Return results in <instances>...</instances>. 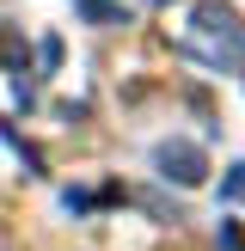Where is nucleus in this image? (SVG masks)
<instances>
[{"instance_id":"1","label":"nucleus","mask_w":245,"mask_h":251,"mask_svg":"<svg viewBox=\"0 0 245 251\" xmlns=\"http://www.w3.org/2000/svg\"><path fill=\"white\" fill-rule=\"evenodd\" d=\"M184 49L220 74H245V19L227 0H196L190 25H184Z\"/></svg>"},{"instance_id":"2","label":"nucleus","mask_w":245,"mask_h":251,"mask_svg":"<svg viewBox=\"0 0 245 251\" xmlns=\"http://www.w3.org/2000/svg\"><path fill=\"white\" fill-rule=\"evenodd\" d=\"M153 166H159V178H178L184 190L208 178V159H202L196 141H159V147H153Z\"/></svg>"},{"instance_id":"3","label":"nucleus","mask_w":245,"mask_h":251,"mask_svg":"<svg viewBox=\"0 0 245 251\" xmlns=\"http://www.w3.org/2000/svg\"><path fill=\"white\" fill-rule=\"evenodd\" d=\"M74 6H80L92 25H117V19H122V6H110V0H74Z\"/></svg>"},{"instance_id":"4","label":"nucleus","mask_w":245,"mask_h":251,"mask_svg":"<svg viewBox=\"0 0 245 251\" xmlns=\"http://www.w3.org/2000/svg\"><path fill=\"white\" fill-rule=\"evenodd\" d=\"M220 202H245V159L227 172V178H220Z\"/></svg>"}]
</instances>
